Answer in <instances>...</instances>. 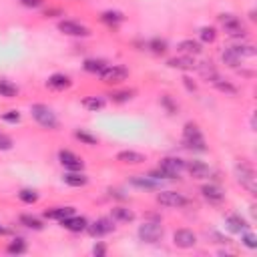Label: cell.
I'll list each match as a JSON object with an SVG mask.
<instances>
[{"label": "cell", "mask_w": 257, "mask_h": 257, "mask_svg": "<svg viewBox=\"0 0 257 257\" xmlns=\"http://www.w3.org/2000/svg\"><path fill=\"white\" fill-rule=\"evenodd\" d=\"M30 115L44 129H50V131L59 129V119H57L55 111L50 109V107H46V105H40V102H36V105L30 107Z\"/></svg>", "instance_id": "6da1fadb"}, {"label": "cell", "mask_w": 257, "mask_h": 257, "mask_svg": "<svg viewBox=\"0 0 257 257\" xmlns=\"http://www.w3.org/2000/svg\"><path fill=\"white\" fill-rule=\"evenodd\" d=\"M183 143L187 149L191 151H205L207 147H205V139L199 131V127L195 123H187L185 129H183Z\"/></svg>", "instance_id": "7a4b0ae2"}, {"label": "cell", "mask_w": 257, "mask_h": 257, "mask_svg": "<svg viewBox=\"0 0 257 257\" xmlns=\"http://www.w3.org/2000/svg\"><path fill=\"white\" fill-rule=\"evenodd\" d=\"M235 175H237V181H239V185L243 189H247L251 195L257 193V177H255V171H253L251 165H247V163L237 165L235 167Z\"/></svg>", "instance_id": "3957f363"}, {"label": "cell", "mask_w": 257, "mask_h": 257, "mask_svg": "<svg viewBox=\"0 0 257 257\" xmlns=\"http://www.w3.org/2000/svg\"><path fill=\"white\" fill-rule=\"evenodd\" d=\"M159 171L163 173V179H179L185 171V161L179 157H165L159 165Z\"/></svg>", "instance_id": "277c9868"}, {"label": "cell", "mask_w": 257, "mask_h": 257, "mask_svg": "<svg viewBox=\"0 0 257 257\" xmlns=\"http://www.w3.org/2000/svg\"><path fill=\"white\" fill-rule=\"evenodd\" d=\"M219 22H221L223 30L227 32V36H231V38H243L247 34L243 22L237 16H233V14H221L219 16Z\"/></svg>", "instance_id": "5b68a950"}, {"label": "cell", "mask_w": 257, "mask_h": 257, "mask_svg": "<svg viewBox=\"0 0 257 257\" xmlns=\"http://www.w3.org/2000/svg\"><path fill=\"white\" fill-rule=\"evenodd\" d=\"M163 237V227L155 221H145L139 227V239L143 243H157Z\"/></svg>", "instance_id": "8992f818"}, {"label": "cell", "mask_w": 257, "mask_h": 257, "mask_svg": "<svg viewBox=\"0 0 257 257\" xmlns=\"http://www.w3.org/2000/svg\"><path fill=\"white\" fill-rule=\"evenodd\" d=\"M127 77H129V71H127L125 67H121V65L107 67L105 71L100 73L102 83H107V85H117V83H123V81H127Z\"/></svg>", "instance_id": "52a82bcc"}, {"label": "cell", "mask_w": 257, "mask_h": 257, "mask_svg": "<svg viewBox=\"0 0 257 257\" xmlns=\"http://www.w3.org/2000/svg\"><path fill=\"white\" fill-rule=\"evenodd\" d=\"M157 203H161L163 207H183L187 205V197L177 191H161L157 193Z\"/></svg>", "instance_id": "ba28073f"}, {"label": "cell", "mask_w": 257, "mask_h": 257, "mask_svg": "<svg viewBox=\"0 0 257 257\" xmlns=\"http://www.w3.org/2000/svg\"><path fill=\"white\" fill-rule=\"evenodd\" d=\"M113 229H115V225H113V219H109V217H100V219L92 221L90 225H86V231H88L92 237L109 235Z\"/></svg>", "instance_id": "9c48e42d"}, {"label": "cell", "mask_w": 257, "mask_h": 257, "mask_svg": "<svg viewBox=\"0 0 257 257\" xmlns=\"http://www.w3.org/2000/svg\"><path fill=\"white\" fill-rule=\"evenodd\" d=\"M59 159H61V165L65 167V169H69V171H83V167H85V163H83V159L79 157V155H75L73 151H61L59 153Z\"/></svg>", "instance_id": "30bf717a"}, {"label": "cell", "mask_w": 257, "mask_h": 257, "mask_svg": "<svg viewBox=\"0 0 257 257\" xmlns=\"http://www.w3.org/2000/svg\"><path fill=\"white\" fill-rule=\"evenodd\" d=\"M59 30L63 34H69V36H88L90 34V30L86 26H83L81 22H75V20H61Z\"/></svg>", "instance_id": "8fae6325"}, {"label": "cell", "mask_w": 257, "mask_h": 257, "mask_svg": "<svg viewBox=\"0 0 257 257\" xmlns=\"http://www.w3.org/2000/svg\"><path fill=\"white\" fill-rule=\"evenodd\" d=\"M173 243L177 247H181V249H191V247L197 245V235L191 229H179L173 235Z\"/></svg>", "instance_id": "7c38bea8"}, {"label": "cell", "mask_w": 257, "mask_h": 257, "mask_svg": "<svg viewBox=\"0 0 257 257\" xmlns=\"http://www.w3.org/2000/svg\"><path fill=\"white\" fill-rule=\"evenodd\" d=\"M185 169L189 171V175L193 179H209V175H211V169L205 165L203 161H187Z\"/></svg>", "instance_id": "4fadbf2b"}, {"label": "cell", "mask_w": 257, "mask_h": 257, "mask_svg": "<svg viewBox=\"0 0 257 257\" xmlns=\"http://www.w3.org/2000/svg\"><path fill=\"white\" fill-rule=\"evenodd\" d=\"M61 223H63V227H65V229H69V231H73V233L86 231V225H88V221H86L85 217H77V215H71V217L63 219Z\"/></svg>", "instance_id": "5bb4252c"}, {"label": "cell", "mask_w": 257, "mask_h": 257, "mask_svg": "<svg viewBox=\"0 0 257 257\" xmlns=\"http://www.w3.org/2000/svg\"><path fill=\"white\" fill-rule=\"evenodd\" d=\"M201 193H203L205 199H207L209 203H213V205H217V203H221L225 199V193L217 185H205V187H201Z\"/></svg>", "instance_id": "9a60e30c"}, {"label": "cell", "mask_w": 257, "mask_h": 257, "mask_svg": "<svg viewBox=\"0 0 257 257\" xmlns=\"http://www.w3.org/2000/svg\"><path fill=\"white\" fill-rule=\"evenodd\" d=\"M167 65H169L171 69H179V71H193V69H197L195 59H193V57H189V55L169 59V63H167Z\"/></svg>", "instance_id": "2e32d148"}, {"label": "cell", "mask_w": 257, "mask_h": 257, "mask_svg": "<svg viewBox=\"0 0 257 257\" xmlns=\"http://www.w3.org/2000/svg\"><path fill=\"white\" fill-rule=\"evenodd\" d=\"M117 161H121L125 165H141V163H145V155L137 151H121L117 155Z\"/></svg>", "instance_id": "e0dca14e"}, {"label": "cell", "mask_w": 257, "mask_h": 257, "mask_svg": "<svg viewBox=\"0 0 257 257\" xmlns=\"http://www.w3.org/2000/svg\"><path fill=\"white\" fill-rule=\"evenodd\" d=\"M63 181L69 185V187H85L88 183V177L83 173V171H69L63 175Z\"/></svg>", "instance_id": "ac0fdd59"}, {"label": "cell", "mask_w": 257, "mask_h": 257, "mask_svg": "<svg viewBox=\"0 0 257 257\" xmlns=\"http://www.w3.org/2000/svg\"><path fill=\"white\" fill-rule=\"evenodd\" d=\"M71 79L67 77V75H53L48 81H46V86L48 88H53V90H67V88H71Z\"/></svg>", "instance_id": "d6986e66"}, {"label": "cell", "mask_w": 257, "mask_h": 257, "mask_svg": "<svg viewBox=\"0 0 257 257\" xmlns=\"http://www.w3.org/2000/svg\"><path fill=\"white\" fill-rule=\"evenodd\" d=\"M179 50L183 55H189V57H195V55H201V42L193 40V38H185L179 42Z\"/></svg>", "instance_id": "ffe728a7"}, {"label": "cell", "mask_w": 257, "mask_h": 257, "mask_svg": "<svg viewBox=\"0 0 257 257\" xmlns=\"http://www.w3.org/2000/svg\"><path fill=\"white\" fill-rule=\"evenodd\" d=\"M225 223H227L229 231H233V233H243V231H247V229H249L247 221H245L241 215H229Z\"/></svg>", "instance_id": "44dd1931"}, {"label": "cell", "mask_w": 257, "mask_h": 257, "mask_svg": "<svg viewBox=\"0 0 257 257\" xmlns=\"http://www.w3.org/2000/svg\"><path fill=\"white\" fill-rule=\"evenodd\" d=\"M107 67H109V65L102 61V59H86L85 65H83V69H85L86 73H92V75H100Z\"/></svg>", "instance_id": "7402d4cb"}, {"label": "cell", "mask_w": 257, "mask_h": 257, "mask_svg": "<svg viewBox=\"0 0 257 257\" xmlns=\"http://www.w3.org/2000/svg\"><path fill=\"white\" fill-rule=\"evenodd\" d=\"M231 48L235 50V55H237L241 61H243V59H253V57L257 55V50H255L253 44H233Z\"/></svg>", "instance_id": "603a6c76"}, {"label": "cell", "mask_w": 257, "mask_h": 257, "mask_svg": "<svg viewBox=\"0 0 257 257\" xmlns=\"http://www.w3.org/2000/svg\"><path fill=\"white\" fill-rule=\"evenodd\" d=\"M135 187H139V189H157L159 187V181H155L153 177H145V175H139V177H133V181H131Z\"/></svg>", "instance_id": "cb8c5ba5"}, {"label": "cell", "mask_w": 257, "mask_h": 257, "mask_svg": "<svg viewBox=\"0 0 257 257\" xmlns=\"http://www.w3.org/2000/svg\"><path fill=\"white\" fill-rule=\"evenodd\" d=\"M111 217H113V221L129 223V221H133V219H135V213H133L131 209H127V207H115V209H113V213H111Z\"/></svg>", "instance_id": "d4e9b609"}, {"label": "cell", "mask_w": 257, "mask_h": 257, "mask_svg": "<svg viewBox=\"0 0 257 257\" xmlns=\"http://www.w3.org/2000/svg\"><path fill=\"white\" fill-rule=\"evenodd\" d=\"M71 215H75V207H57L53 211H46L48 219H57V221H63V219H67Z\"/></svg>", "instance_id": "484cf974"}, {"label": "cell", "mask_w": 257, "mask_h": 257, "mask_svg": "<svg viewBox=\"0 0 257 257\" xmlns=\"http://www.w3.org/2000/svg\"><path fill=\"white\" fill-rule=\"evenodd\" d=\"M217 90H221V92H227V94H237V88L231 85V83H227V81H223L219 75L217 77H213L211 81H209Z\"/></svg>", "instance_id": "4316f807"}, {"label": "cell", "mask_w": 257, "mask_h": 257, "mask_svg": "<svg viewBox=\"0 0 257 257\" xmlns=\"http://www.w3.org/2000/svg\"><path fill=\"white\" fill-rule=\"evenodd\" d=\"M221 59H223V63H225L227 67H231V69H237V67L241 65V59L235 55V50H233L231 46L223 50V53H221Z\"/></svg>", "instance_id": "83f0119b"}, {"label": "cell", "mask_w": 257, "mask_h": 257, "mask_svg": "<svg viewBox=\"0 0 257 257\" xmlns=\"http://www.w3.org/2000/svg\"><path fill=\"white\" fill-rule=\"evenodd\" d=\"M18 94V86L12 85L10 81L0 79V96H6V98H14Z\"/></svg>", "instance_id": "f1b7e54d"}, {"label": "cell", "mask_w": 257, "mask_h": 257, "mask_svg": "<svg viewBox=\"0 0 257 257\" xmlns=\"http://www.w3.org/2000/svg\"><path fill=\"white\" fill-rule=\"evenodd\" d=\"M83 107L86 111H100L102 107H105V100H102L100 96H86V98H83Z\"/></svg>", "instance_id": "f546056e"}, {"label": "cell", "mask_w": 257, "mask_h": 257, "mask_svg": "<svg viewBox=\"0 0 257 257\" xmlns=\"http://www.w3.org/2000/svg\"><path fill=\"white\" fill-rule=\"evenodd\" d=\"M20 223L24 225V227H28V229H34V231H40L44 225H42V221L38 219V217H32V215H20Z\"/></svg>", "instance_id": "4dcf8cb0"}, {"label": "cell", "mask_w": 257, "mask_h": 257, "mask_svg": "<svg viewBox=\"0 0 257 257\" xmlns=\"http://www.w3.org/2000/svg\"><path fill=\"white\" fill-rule=\"evenodd\" d=\"M102 22H107V24H119L125 20V16L121 12H115V10H109V12H102Z\"/></svg>", "instance_id": "1f68e13d"}, {"label": "cell", "mask_w": 257, "mask_h": 257, "mask_svg": "<svg viewBox=\"0 0 257 257\" xmlns=\"http://www.w3.org/2000/svg\"><path fill=\"white\" fill-rule=\"evenodd\" d=\"M199 36H201L203 42H213V40L217 38V32H215L213 26H203L201 32H199Z\"/></svg>", "instance_id": "d6a6232c"}, {"label": "cell", "mask_w": 257, "mask_h": 257, "mask_svg": "<svg viewBox=\"0 0 257 257\" xmlns=\"http://www.w3.org/2000/svg\"><path fill=\"white\" fill-rule=\"evenodd\" d=\"M18 197H20L22 203H28V205H32V203L38 201V193H36V191H30V189H22V191L18 193Z\"/></svg>", "instance_id": "836d02e7"}, {"label": "cell", "mask_w": 257, "mask_h": 257, "mask_svg": "<svg viewBox=\"0 0 257 257\" xmlns=\"http://www.w3.org/2000/svg\"><path fill=\"white\" fill-rule=\"evenodd\" d=\"M6 251H8V253H12V255H14V253H16V255L24 253V251H26V243H24V239H14V241L6 247Z\"/></svg>", "instance_id": "e575fe53"}, {"label": "cell", "mask_w": 257, "mask_h": 257, "mask_svg": "<svg viewBox=\"0 0 257 257\" xmlns=\"http://www.w3.org/2000/svg\"><path fill=\"white\" fill-rule=\"evenodd\" d=\"M111 98H113V102H127V100H131V98H133V90H121V92H115V94H111Z\"/></svg>", "instance_id": "d590c367"}, {"label": "cell", "mask_w": 257, "mask_h": 257, "mask_svg": "<svg viewBox=\"0 0 257 257\" xmlns=\"http://www.w3.org/2000/svg\"><path fill=\"white\" fill-rule=\"evenodd\" d=\"M241 241H243L249 249H255V247H257V239H255V235H253V233H249V229L241 233Z\"/></svg>", "instance_id": "8d00e7d4"}, {"label": "cell", "mask_w": 257, "mask_h": 257, "mask_svg": "<svg viewBox=\"0 0 257 257\" xmlns=\"http://www.w3.org/2000/svg\"><path fill=\"white\" fill-rule=\"evenodd\" d=\"M151 48H153V53L163 55L165 50H167V42H165V40H159V38H155V40H151Z\"/></svg>", "instance_id": "74e56055"}, {"label": "cell", "mask_w": 257, "mask_h": 257, "mask_svg": "<svg viewBox=\"0 0 257 257\" xmlns=\"http://www.w3.org/2000/svg\"><path fill=\"white\" fill-rule=\"evenodd\" d=\"M75 137H77L79 141L86 143V145H96V137H92V135H88V133H85V131H77Z\"/></svg>", "instance_id": "f35d334b"}, {"label": "cell", "mask_w": 257, "mask_h": 257, "mask_svg": "<svg viewBox=\"0 0 257 257\" xmlns=\"http://www.w3.org/2000/svg\"><path fill=\"white\" fill-rule=\"evenodd\" d=\"M10 149H12V139L0 131V151H10Z\"/></svg>", "instance_id": "ab89813d"}, {"label": "cell", "mask_w": 257, "mask_h": 257, "mask_svg": "<svg viewBox=\"0 0 257 257\" xmlns=\"http://www.w3.org/2000/svg\"><path fill=\"white\" fill-rule=\"evenodd\" d=\"M2 119H4L6 123H18V121H20V113H18V111H8V113L2 115Z\"/></svg>", "instance_id": "60d3db41"}, {"label": "cell", "mask_w": 257, "mask_h": 257, "mask_svg": "<svg viewBox=\"0 0 257 257\" xmlns=\"http://www.w3.org/2000/svg\"><path fill=\"white\" fill-rule=\"evenodd\" d=\"M92 253H94V255H98V257H102V255L107 253V247L102 245V243H96V245L92 247Z\"/></svg>", "instance_id": "b9f144b4"}, {"label": "cell", "mask_w": 257, "mask_h": 257, "mask_svg": "<svg viewBox=\"0 0 257 257\" xmlns=\"http://www.w3.org/2000/svg\"><path fill=\"white\" fill-rule=\"evenodd\" d=\"M20 2H22L24 6H28V8H38V6L42 4V0H20Z\"/></svg>", "instance_id": "7bdbcfd3"}, {"label": "cell", "mask_w": 257, "mask_h": 257, "mask_svg": "<svg viewBox=\"0 0 257 257\" xmlns=\"http://www.w3.org/2000/svg\"><path fill=\"white\" fill-rule=\"evenodd\" d=\"M0 235H8V229H6V227H2V225H0Z\"/></svg>", "instance_id": "ee69618b"}]
</instances>
